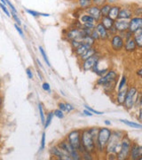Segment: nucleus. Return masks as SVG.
Segmentation results:
<instances>
[{"label":"nucleus","instance_id":"52","mask_svg":"<svg viewBox=\"0 0 142 160\" xmlns=\"http://www.w3.org/2000/svg\"><path fill=\"white\" fill-rule=\"evenodd\" d=\"M83 114L85 115V116H87V117H92V115H93L91 112H90L88 109H85L83 110Z\"/></svg>","mask_w":142,"mask_h":160},{"label":"nucleus","instance_id":"44","mask_svg":"<svg viewBox=\"0 0 142 160\" xmlns=\"http://www.w3.org/2000/svg\"><path fill=\"white\" fill-rule=\"evenodd\" d=\"M142 9L140 6H137L135 8H133V16H140L141 17Z\"/></svg>","mask_w":142,"mask_h":160},{"label":"nucleus","instance_id":"2","mask_svg":"<svg viewBox=\"0 0 142 160\" xmlns=\"http://www.w3.org/2000/svg\"><path fill=\"white\" fill-rule=\"evenodd\" d=\"M125 132L122 130H112L111 135L108 139V142L105 148L104 156L109 153H113L115 155L118 153L121 146V140L124 136Z\"/></svg>","mask_w":142,"mask_h":160},{"label":"nucleus","instance_id":"33","mask_svg":"<svg viewBox=\"0 0 142 160\" xmlns=\"http://www.w3.org/2000/svg\"><path fill=\"white\" fill-rule=\"evenodd\" d=\"M38 111H39L41 123L44 126L45 121H46V114H45V111H44V108H43V104L42 103H38Z\"/></svg>","mask_w":142,"mask_h":160},{"label":"nucleus","instance_id":"6","mask_svg":"<svg viewBox=\"0 0 142 160\" xmlns=\"http://www.w3.org/2000/svg\"><path fill=\"white\" fill-rule=\"evenodd\" d=\"M66 140L75 149L79 151L80 154L85 151V149L81 145V129H74L69 132Z\"/></svg>","mask_w":142,"mask_h":160},{"label":"nucleus","instance_id":"37","mask_svg":"<svg viewBox=\"0 0 142 160\" xmlns=\"http://www.w3.org/2000/svg\"><path fill=\"white\" fill-rule=\"evenodd\" d=\"M99 128H100V127H96V126H93V127H90V128H88V129H89V132H90V133L91 134V136H92V138H93L95 141H96L97 135H98Z\"/></svg>","mask_w":142,"mask_h":160},{"label":"nucleus","instance_id":"28","mask_svg":"<svg viewBox=\"0 0 142 160\" xmlns=\"http://www.w3.org/2000/svg\"><path fill=\"white\" fill-rule=\"evenodd\" d=\"M25 12H28V14L32 15L33 17H39V16H43V17H49L50 14L49 13H44V12H39L37 11H35V10H30L28 8H25Z\"/></svg>","mask_w":142,"mask_h":160},{"label":"nucleus","instance_id":"20","mask_svg":"<svg viewBox=\"0 0 142 160\" xmlns=\"http://www.w3.org/2000/svg\"><path fill=\"white\" fill-rule=\"evenodd\" d=\"M123 50H125V52H127V53H133L138 50L136 43L132 38L125 40V45H124Z\"/></svg>","mask_w":142,"mask_h":160},{"label":"nucleus","instance_id":"50","mask_svg":"<svg viewBox=\"0 0 142 160\" xmlns=\"http://www.w3.org/2000/svg\"><path fill=\"white\" fill-rule=\"evenodd\" d=\"M106 158L108 160H115L116 159V155L113 154V153H109V154L105 155Z\"/></svg>","mask_w":142,"mask_h":160},{"label":"nucleus","instance_id":"13","mask_svg":"<svg viewBox=\"0 0 142 160\" xmlns=\"http://www.w3.org/2000/svg\"><path fill=\"white\" fill-rule=\"evenodd\" d=\"M130 160H141L142 159V146L136 142L131 143L129 158Z\"/></svg>","mask_w":142,"mask_h":160},{"label":"nucleus","instance_id":"35","mask_svg":"<svg viewBox=\"0 0 142 160\" xmlns=\"http://www.w3.org/2000/svg\"><path fill=\"white\" fill-rule=\"evenodd\" d=\"M128 84V78H127V76L126 75H123L122 77H121V79L119 81V84H118V90L120 89H122L124 86H125L126 85Z\"/></svg>","mask_w":142,"mask_h":160},{"label":"nucleus","instance_id":"55","mask_svg":"<svg viewBox=\"0 0 142 160\" xmlns=\"http://www.w3.org/2000/svg\"><path fill=\"white\" fill-rule=\"evenodd\" d=\"M104 123H105V125H106L107 126H111V122H110L109 120H105V121H104Z\"/></svg>","mask_w":142,"mask_h":160},{"label":"nucleus","instance_id":"17","mask_svg":"<svg viewBox=\"0 0 142 160\" xmlns=\"http://www.w3.org/2000/svg\"><path fill=\"white\" fill-rule=\"evenodd\" d=\"M85 12L93 18L96 22H100V19L102 18V15L100 13V7L97 6H94V5H91L89 8H87L85 10Z\"/></svg>","mask_w":142,"mask_h":160},{"label":"nucleus","instance_id":"54","mask_svg":"<svg viewBox=\"0 0 142 160\" xmlns=\"http://www.w3.org/2000/svg\"><path fill=\"white\" fill-rule=\"evenodd\" d=\"M142 118V110H141V108H140L139 109V120L140 121Z\"/></svg>","mask_w":142,"mask_h":160},{"label":"nucleus","instance_id":"42","mask_svg":"<svg viewBox=\"0 0 142 160\" xmlns=\"http://www.w3.org/2000/svg\"><path fill=\"white\" fill-rule=\"evenodd\" d=\"M0 8L3 10V12L6 13V15L8 16V17H10L11 16V12H10V10L8 9V7H7V6H6V5H4V4H2V3H0Z\"/></svg>","mask_w":142,"mask_h":160},{"label":"nucleus","instance_id":"41","mask_svg":"<svg viewBox=\"0 0 142 160\" xmlns=\"http://www.w3.org/2000/svg\"><path fill=\"white\" fill-rule=\"evenodd\" d=\"M46 148V132H43L41 138V144H40V151H43Z\"/></svg>","mask_w":142,"mask_h":160},{"label":"nucleus","instance_id":"3","mask_svg":"<svg viewBox=\"0 0 142 160\" xmlns=\"http://www.w3.org/2000/svg\"><path fill=\"white\" fill-rule=\"evenodd\" d=\"M140 97H141L140 92L139 91L136 86H129L128 91L125 95V102H124L123 106L125 107L126 110H131L134 107H136L137 102Z\"/></svg>","mask_w":142,"mask_h":160},{"label":"nucleus","instance_id":"38","mask_svg":"<svg viewBox=\"0 0 142 160\" xmlns=\"http://www.w3.org/2000/svg\"><path fill=\"white\" fill-rule=\"evenodd\" d=\"M10 12H11V15L12 17V19L14 20V22H15V23L17 24V25H19V26H22V20L20 19V17L18 16V14L16 13V12H14L12 11H10Z\"/></svg>","mask_w":142,"mask_h":160},{"label":"nucleus","instance_id":"7","mask_svg":"<svg viewBox=\"0 0 142 160\" xmlns=\"http://www.w3.org/2000/svg\"><path fill=\"white\" fill-rule=\"evenodd\" d=\"M118 78V73L115 69H109L108 71L106 74L102 76V77H100L98 79H97L95 85L97 86H104L106 85H108L109 83H113L115 82Z\"/></svg>","mask_w":142,"mask_h":160},{"label":"nucleus","instance_id":"23","mask_svg":"<svg viewBox=\"0 0 142 160\" xmlns=\"http://www.w3.org/2000/svg\"><path fill=\"white\" fill-rule=\"evenodd\" d=\"M120 8H121V6H118V5H112L108 14V17L110 18L111 20H113V21H115L116 19H118Z\"/></svg>","mask_w":142,"mask_h":160},{"label":"nucleus","instance_id":"8","mask_svg":"<svg viewBox=\"0 0 142 160\" xmlns=\"http://www.w3.org/2000/svg\"><path fill=\"white\" fill-rule=\"evenodd\" d=\"M61 149H62L64 151H66L68 155L70 157L71 160H81L82 157L78 150L75 149L68 142V141L66 139L61 140V142H59L57 144Z\"/></svg>","mask_w":142,"mask_h":160},{"label":"nucleus","instance_id":"22","mask_svg":"<svg viewBox=\"0 0 142 160\" xmlns=\"http://www.w3.org/2000/svg\"><path fill=\"white\" fill-rule=\"evenodd\" d=\"M97 52H98V49H97L96 47L95 46H91L85 52H84L81 56H79V62H84L86 59H88V58H90L92 55L96 54Z\"/></svg>","mask_w":142,"mask_h":160},{"label":"nucleus","instance_id":"4","mask_svg":"<svg viewBox=\"0 0 142 160\" xmlns=\"http://www.w3.org/2000/svg\"><path fill=\"white\" fill-rule=\"evenodd\" d=\"M81 145L85 150L89 151L95 156V140L92 138L88 128L81 129Z\"/></svg>","mask_w":142,"mask_h":160},{"label":"nucleus","instance_id":"24","mask_svg":"<svg viewBox=\"0 0 142 160\" xmlns=\"http://www.w3.org/2000/svg\"><path fill=\"white\" fill-rule=\"evenodd\" d=\"M132 38L134 39L136 43L138 49H141L142 48V29H138L134 33H132Z\"/></svg>","mask_w":142,"mask_h":160},{"label":"nucleus","instance_id":"16","mask_svg":"<svg viewBox=\"0 0 142 160\" xmlns=\"http://www.w3.org/2000/svg\"><path fill=\"white\" fill-rule=\"evenodd\" d=\"M94 30L97 32V34L100 38V40L101 41H106L110 38V36L108 34V30L106 29L100 22H97L94 27Z\"/></svg>","mask_w":142,"mask_h":160},{"label":"nucleus","instance_id":"9","mask_svg":"<svg viewBox=\"0 0 142 160\" xmlns=\"http://www.w3.org/2000/svg\"><path fill=\"white\" fill-rule=\"evenodd\" d=\"M109 45L111 49L115 52H120L124 49V45H125V39L121 38L119 35L115 34L109 38Z\"/></svg>","mask_w":142,"mask_h":160},{"label":"nucleus","instance_id":"46","mask_svg":"<svg viewBox=\"0 0 142 160\" xmlns=\"http://www.w3.org/2000/svg\"><path fill=\"white\" fill-rule=\"evenodd\" d=\"M42 88L43 90L46 92H51V86H50V84L47 83V82H45L42 84Z\"/></svg>","mask_w":142,"mask_h":160},{"label":"nucleus","instance_id":"30","mask_svg":"<svg viewBox=\"0 0 142 160\" xmlns=\"http://www.w3.org/2000/svg\"><path fill=\"white\" fill-rule=\"evenodd\" d=\"M110 8H111V5H109L108 3H106V4H104L101 6H100V13H101L102 17L108 16Z\"/></svg>","mask_w":142,"mask_h":160},{"label":"nucleus","instance_id":"1","mask_svg":"<svg viewBox=\"0 0 142 160\" xmlns=\"http://www.w3.org/2000/svg\"><path fill=\"white\" fill-rule=\"evenodd\" d=\"M112 130L110 128H108V126L106 127H100L99 132H98V135H97L96 141H95V156H104L105 152V148L106 145L108 142V139L111 135Z\"/></svg>","mask_w":142,"mask_h":160},{"label":"nucleus","instance_id":"11","mask_svg":"<svg viewBox=\"0 0 142 160\" xmlns=\"http://www.w3.org/2000/svg\"><path fill=\"white\" fill-rule=\"evenodd\" d=\"M101 55L100 54V52H97L96 54L92 55L90 58L85 60L84 62H82L81 63V69L83 71H91L92 68L95 66V64L100 59Z\"/></svg>","mask_w":142,"mask_h":160},{"label":"nucleus","instance_id":"25","mask_svg":"<svg viewBox=\"0 0 142 160\" xmlns=\"http://www.w3.org/2000/svg\"><path fill=\"white\" fill-rule=\"evenodd\" d=\"M100 22L103 25V27L106 29H108V30H109L114 26V21L111 20L108 16H104V17L101 18Z\"/></svg>","mask_w":142,"mask_h":160},{"label":"nucleus","instance_id":"15","mask_svg":"<svg viewBox=\"0 0 142 160\" xmlns=\"http://www.w3.org/2000/svg\"><path fill=\"white\" fill-rule=\"evenodd\" d=\"M142 29V18L140 16H133L129 20V27L128 30L134 33L138 29Z\"/></svg>","mask_w":142,"mask_h":160},{"label":"nucleus","instance_id":"26","mask_svg":"<svg viewBox=\"0 0 142 160\" xmlns=\"http://www.w3.org/2000/svg\"><path fill=\"white\" fill-rule=\"evenodd\" d=\"M90 47H91V46H89L88 45L85 44V43H82L77 48H76L73 51H74V53L76 54V56L79 57V56H81L84 52H85L87 51Z\"/></svg>","mask_w":142,"mask_h":160},{"label":"nucleus","instance_id":"59","mask_svg":"<svg viewBox=\"0 0 142 160\" xmlns=\"http://www.w3.org/2000/svg\"><path fill=\"white\" fill-rule=\"evenodd\" d=\"M0 1H1V3H2V4H4V5H6V0H0Z\"/></svg>","mask_w":142,"mask_h":160},{"label":"nucleus","instance_id":"10","mask_svg":"<svg viewBox=\"0 0 142 160\" xmlns=\"http://www.w3.org/2000/svg\"><path fill=\"white\" fill-rule=\"evenodd\" d=\"M49 153L51 157L58 160H71L70 157L68 156L66 151L61 149L58 145H51L49 148Z\"/></svg>","mask_w":142,"mask_h":160},{"label":"nucleus","instance_id":"40","mask_svg":"<svg viewBox=\"0 0 142 160\" xmlns=\"http://www.w3.org/2000/svg\"><path fill=\"white\" fill-rule=\"evenodd\" d=\"M82 43H83L82 40H72V41H70V45H71V47H72L73 50L77 48Z\"/></svg>","mask_w":142,"mask_h":160},{"label":"nucleus","instance_id":"14","mask_svg":"<svg viewBox=\"0 0 142 160\" xmlns=\"http://www.w3.org/2000/svg\"><path fill=\"white\" fill-rule=\"evenodd\" d=\"M79 22L83 27H85V28H88V29H94L95 24L97 23L94 21V19L91 17V16H90L89 14H87L86 12L80 15Z\"/></svg>","mask_w":142,"mask_h":160},{"label":"nucleus","instance_id":"31","mask_svg":"<svg viewBox=\"0 0 142 160\" xmlns=\"http://www.w3.org/2000/svg\"><path fill=\"white\" fill-rule=\"evenodd\" d=\"M82 42L86 44V45H88L89 46H95V42L96 41L93 39L91 36H84L82 38Z\"/></svg>","mask_w":142,"mask_h":160},{"label":"nucleus","instance_id":"27","mask_svg":"<svg viewBox=\"0 0 142 160\" xmlns=\"http://www.w3.org/2000/svg\"><path fill=\"white\" fill-rule=\"evenodd\" d=\"M121 123L125 124L126 126H130L131 128H136V129H141L142 126L140 123H137V122H133V121H129V120L126 119H120L119 120Z\"/></svg>","mask_w":142,"mask_h":160},{"label":"nucleus","instance_id":"56","mask_svg":"<svg viewBox=\"0 0 142 160\" xmlns=\"http://www.w3.org/2000/svg\"><path fill=\"white\" fill-rule=\"evenodd\" d=\"M3 102H4V100H3V96L0 94V108L2 107V105H3Z\"/></svg>","mask_w":142,"mask_h":160},{"label":"nucleus","instance_id":"53","mask_svg":"<svg viewBox=\"0 0 142 160\" xmlns=\"http://www.w3.org/2000/svg\"><path fill=\"white\" fill-rule=\"evenodd\" d=\"M119 0H107V3L109 4V5H116V3L118 2Z\"/></svg>","mask_w":142,"mask_h":160},{"label":"nucleus","instance_id":"18","mask_svg":"<svg viewBox=\"0 0 142 160\" xmlns=\"http://www.w3.org/2000/svg\"><path fill=\"white\" fill-rule=\"evenodd\" d=\"M114 26L116 29L117 33L125 32L128 30L129 27V20H124V19H116L114 21Z\"/></svg>","mask_w":142,"mask_h":160},{"label":"nucleus","instance_id":"19","mask_svg":"<svg viewBox=\"0 0 142 160\" xmlns=\"http://www.w3.org/2000/svg\"><path fill=\"white\" fill-rule=\"evenodd\" d=\"M133 17V8L131 6H123L120 8L118 19H124V20H130Z\"/></svg>","mask_w":142,"mask_h":160},{"label":"nucleus","instance_id":"36","mask_svg":"<svg viewBox=\"0 0 142 160\" xmlns=\"http://www.w3.org/2000/svg\"><path fill=\"white\" fill-rule=\"evenodd\" d=\"M39 51H40V53H41V55L43 56V59H44L45 62L46 63V65H47L48 67H51V63H50V62H49V59H48V57H47V54H46L45 49H44L42 46H39Z\"/></svg>","mask_w":142,"mask_h":160},{"label":"nucleus","instance_id":"39","mask_svg":"<svg viewBox=\"0 0 142 160\" xmlns=\"http://www.w3.org/2000/svg\"><path fill=\"white\" fill-rule=\"evenodd\" d=\"M53 115H54V117H56L57 118H59V119H62L65 118V114H64V112H63L62 110H61L60 109H56L54 111H53Z\"/></svg>","mask_w":142,"mask_h":160},{"label":"nucleus","instance_id":"12","mask_svg":"<svg viewBox=\"0 0 142 160\" xmlns=\"http://www.w3.org/2000/svg\"><path fill=\"white\" fill-rule=\"evenodd\" d=\"M85 36L84 30L80 27V28H73V29H69L67 30L65 38L66 39L68 40L69 42L72 40H82V38Z\"/></svg>","mask_w":142,"mask_h":160},{"label":"nucleus","instance_id":"43","mask_svg":"<svg viewBox=\"0 0 142 160\" xmlns=\"http://www.w3.org/2000/svg\"><path fill=\"white\" fill-rule=\"evenodd\" d=\"M85 108L86 109H88L90 112H91L92 114H95V115H103L104 114V112H102V111H98V110H96V109H92V108H91V107H89L88 105H85Z\"/></svg>","mask_w":142,"mask_h":160},{"label":"nucleus","instance_id":"21","mask_svg":"<svg viewBox=\"0 0 142 160\" xmlns=\"http://www.w3.org/2000/svg\"><path fill=\"white\" fill-rule=\"evenodd\" d=\"M128 88H129V85L127 84L122 89H120V90L117 91V93H116V102H117L118 105H122L123 106L124 102H125L126 92L128 91Z\"/></svg>","mask_w":142,"mask_h":160},{"label":"nucleus","instance_id":"60","mask_svg":"<svg viewBox=\"0 0 142 160\" xmlns=\"http://www.w3.org/2000/svg\"><path fill=\"white\" fill-rule=\"evenodd\" d=\"M1 145H2V141H1V137H0V148H1Z\"/></svg>","mask_w":142,"mask_h":160},{"label":"nucleus","instance_id":"47","mask_svg":"<svg viewBox=\"0 0 142 160\" xmlns=\"http://www.w3.org/2000/svg\"><path fill=\"white\" fill-rule=\"evenodd\" d=\"M14 28L17 30V32L20 34V36H22V38H24V32H23L22 29V26H19L16 23H14Z\"/></svg>","mask_w":142,"mask_h":160},{"label":"nucleus","instance_id":"57","mask_svg":"<svg viewBox=\"0 0 142 160\" xmlns=\"http://www.w3.org/2000/svg\"><path fill=\"white\" fill-rule=\"evenodd\" d=\"M137 74H138V76L139 77H141L142 76V69H140L139 70H138V72H137Z\"/></svg>","mask_w":142,"mask_h":160},{"label":"nucleus","instance_id":"58","mask_svg":"<svg viewBox=\"0 0 142 160\" xmlns=\"http://www.w3.org/2000/svg\"><path fill=\"white\" fill-rule=\"evenodd\" d=\"M37 63H38V65H39L40 67H41V68H43V69H44V67H43V66H42V64H41V62H40V61H39V60H38V59H37Z\"/></svg>","mask_w":142,"mask_h":160},{"label":"nucleus","instance_id":"5","mask_svg":"<svg viewBox=\"0 0 142 160\" xmlns=\"http://www.w3.org/2000/svg\"><path fill=\"white\" fill-rule=\"evenodd\" d=\"M131 143H132V140L130 138L127 132H125L124 136L121 140V146H120L119 151L116 154V159L127 160L129 158V153H130Z\"/></svg>","mask_w":142,"mask_h":160},{"label":"nucleus","instance_id":"49","mask_svg":"<svg viewBox=\"0 0 142 160\" xmlns=\"http://www.w3.org/2000/svg\"><path fill=\"white\" fill-rule=\"evenodd\" d=\"M65 104H66V108H67V112H71L75 109V107L72 104L68 102H65Z\"/></svg>","mask_w":142,"mask_h":160},{"label":"nucleus","instance_id":"29","mask_svg":"<svg viewBox=\"0 0 142 160\" xmlns=\"http://www.w3.org/2000/svg\"><path fill=\"white\" fill-rule=\"evenodd\" d=\"M92 5L91 0H78V6L80 9L85 11L87 8H89Z\"/></svg>","mask_w":142,"mask_h":160},{"label":"nucleus","instance_id":"34","mask_svg":"<svg viewBox=\"0 0 142 160\" xmlns=\"http://www.w3.org/2000/svg\"><path fill=\"white\" fill-rule=\"evenodd\" d=\"M81 157H82V159L92 160V159H94V157H95V156H94V154L91 153V152L85 150L84 152H82V153H81Z\"/></svg>","mask_w":142,"mask_h":160},{"label":"nucleus","instance_id":"45","mask_svg":"<svg viewBox=\"0 0 142 160\" xmlns=\"http://www.w3.org/2000/svg\"><path fill=\"white\" fill-rule=\"evenodd\" d=\"M91 2H92V5L100 7V6H101L104 4H106L107 0H91Z\"/></svg>","mask_w":142,"mask_h":160},{"label":"nucleus","instance_id":"32","mask_svg":"<svg viewBox=\"0 0 142 160\" xmlns=\"http://www.w3.org/2000/svg\"><path fill=\"white\" fill-rule=\"evenodd\" d=\"M54 115H53V111H50L47 116H46V121H45V124H44V127L45 129H47L50 125L51 124V121H52V118H53Z\"/></svg>","mask_w":142,"mask_h":160},{"label":"nucleus","instance_id":"51","mask_svg":"<svg viewBox=\"0 0 142 160\" xmlns=\"http://www.w3.org/2000/svg\"><path fill=\"white\" fill-rule=\"evenodd\" d=\"M26 73H27V76H28V78L29 79H32L33 78V77H34V75H33V72H32V70L30 69H26Z\"/></svg>","mask_w":142,"mask_h":160},{"label":"nucleus","instance_id":"48","mask_svg":"<svg viewBox=\"0 0 142 160\" xmlns=\"http://www.w3.org/2000/svg\"><path fill=\"white\" fill-rule=\"evenodd\" d=\"M58 109H60L61 110H62L64 113H65V112H67V108H66V104H65V102H61L58 103Z\"/></svg>","mask_w":142,"mask_h":160}]
</instances>
